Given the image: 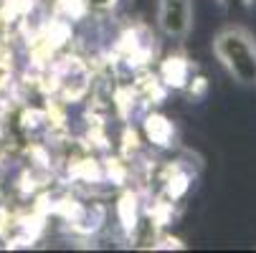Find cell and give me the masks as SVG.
Returning <instances> with one entry per match:
<instances>
[{
	"instance_id": "6da1fadb",
	"label": "cell",
	"mask_w": 256,
	"mask_h": 253,
	"mask_svg": "<svg viewBox=\"0 0 256 253\" xmlns=\"http://www.w3.org/2000/svg\"><path fill=\"white\" fill-rule=\"evenodd\" d=\"M213 53L241 86L256 84V38L244 25H226L213 35Z\"/></svg>"
},
{
	"instance_id": "7a4b0ae2",
	"label": "cell",
	"mask_w": 256,
	"mask_h": 253,
	"mask_svg": "<svg viewBox=\"0 0 256 253\" xmlns=\"http://www.w3.org/2000/svg\"><path fill=\"white\" fill-rule=\"evenodd\" d=\"M158 25L168 38H186L193 28V0H158Z\"/></svg>"
},
{
	"instance_id": "3957f363",
	"label": "cell",
	"mask_w": 256,
	"mask_h": 253,
	"mask_svg": "<svg viewBox=\"0 0 256 253\" xmlns=\"http://www.w3.org/2000/svg\"><path fill=\"white\" fill-rule=\"evenodd\" d=\"M148 132H150V137H152L158 144H168V137L172 134V127H170L168 119H162V117H150V119H148Z\"/></svg>"
}]
</instances>
